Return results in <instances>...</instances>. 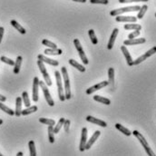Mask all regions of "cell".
I'll use <instances>...</instances> for the list:
<instances>
[{
    "mask_svg": "<svg viewBox=\"0 0 156 156\" xmlns=\"http://www.w3.org/2000/svg\"><path fill=\"white\" fill-rule=\"evenodd\" d=\"M69 64H70L72 66H74L75 68H76L79 72H82V73L85 72V67H84L81 64H79V63H78V62H76L75 60H74V59H70V60H69Z\"/></svg>",
    "mask_w": 156,
    "mask_h": 156,
    "instance_id": "obj_19",
    "label": "cell"
},
{
    "mask_svg": "<svg viewBox=\"0 0 156 156\" xmlns=\"http://www.w3.org/2000/svg\"><path fill=\"white\" fill-rule=\"evenodd\" d=\"M114 84V69L113 67H110L108 69V85H110L112 87Z\"/></svg>",
    "mask_w": 156,
    "mask_h": 156,
    "instance_id": "obj_20",
    "label": "cell"
},
{
    "mask_svg": "<svg viewBox=\"0 0 156 156\" xmlns=\"http://www.w3.org/2000/svg\"><path fill=\"white\" fill-rule=\"evenodd\" d=\"M48 139L51 144L54 143V127L52 125H48Z\"/></svg>",
    "mask_w": 156,
    "mask_h": 156,
    "instance_id": "obj_31",
    "label": "cell"
},
{
    "mask_svg": "<svg viewBox=\"0 0 156 156\" xmlns=\"http://www.w3.org/2000/svg\"><path fill=\"white\" fill-rule=\"evenodd\" d=\"M118 33H119V29L118 28H114L113 31L112 32V35L110 36V39H109V42H108V45H107V48L108 50H111L113 47V44L115 42V39L118 36Z\"/></svg>",
    "mask_w": 156,
    "mask_h": 156,
    "instance_id": "obj_13",
    "label": "cell"
},
{
    "mask_svg": "<svg viewBox=\"0 0 156 156\" xmlns=\"http://www.w3.org/2000/svg\"><path fill=\"white\" fill-rule=\"evenodd\" d=\"M148 0H119V3H133V2H147Z\"/></svg>",
    "mask_w": 156,
    "mask_h": 156,
    "instance_id": "obj_44",
    "label": "cell"
},
{
    "mask_svg": "<svg viewBox=\"0 0 156 156\" xmlns=\"http://www.w3.org/2000/svg\"><path fill=\"white\" fill-rule=\"evenodd\" d=\"M90 3L92 4H102V5H107L109 3L108 0H90Z\"/></svg>",
    "mask_w": 156,
    "mask_h": 156,
    "instance_id": "obj_43",
    "label": "cell"
},
{
    "mask_svg": "<svg viewBox=\"0 0 156 156\" xmlns=\"http://www.w3.org/2000/svg\"><path fill=\"white\" fill-rule=\"evenodd\" d=\"M22 102L23 104H25L26 107H29L30 104H31V102H30V99H29V96H28V94L27 92H23L22 93Z\"/></svg>",
    "mask_w": 156,
    "mask_h": 156,
    "instance_id": "obj_26",
    "label": "cell"
},
{
    "mask_svg": "<svg viewBox=\"0 0 156 156\" xmlns=\"http://www.w3.org/2000/svg\"><path fill=\"white\" fill-rule=\"evenodd\" d=\"M148 10V5H144L143 6H141V8L138 11V15H137V18L138 19H142L144 17V16L145 15L146 11Z\"/></svg>",
    "mask_w": 156,
    "mask_h": 156,
    "instance_id": "obj_28",
    "label": "cell"
},
{
    "mask_svg": "<svg viewBox=\"0 0 156 156\" xmlns=\"http://www.w3.org/2000/svg\"><path fill=\"white\" fill-rule=\"evenodd\" d=\"M22 61H23V57L22 56H17L16 57V60L15 62V64H14V74L15 75H17L20 71V68H21V64H22Z\"/></svg>",
    "mask_w": 156,
    "mask_h": 156,
    "instance_id": "obj_17",
    "label": "cell"
},
{
    "mask_svg": "<svg viewBox=\"0 0 156 156\" xmlns=\"http://www.w3.org/2000/svg\"><path fill=\"white\" fill-rule=\"evenodd\" d=\"M39 86L41 87V89L43 90V93H44V95H45V98L47 100V103L48 104L49 106H54V102L53 100L52 96L49 93V90L47 88V85H46L45 82H42V81H39Z\"/></svg>",
    "mask_w": 156,
    "mask_h": 156,
    "instance_id": "obj_5",
    "label": "cell"
},
{
    "mask_svg": "<svg viewBox=\"0 0 156 156\" xmlns=\"http://www.w3.org/2000/svg\"><path fill=\"white\" fill-rule=\"evenodd\" d=\"M121 51L123 52L124 57H125V59H126L127 64H128L129 66H133V57L131 56L130 53L128 51V49L126 48V47H125V46H122V47H121Z\"/></svg>",
    "mask_w": 156,
    "mask_h": 156,
    "instance_id": "obj_14",
    "label": "cell"
},
{
    "mask_svg": "<svg viewBox=\"0 0 156 156\" xmlns=\"http://www.w3.org/2000/svg\"><path fill=\"white\" fill-rule=\"evenodd\" d=\"M0 61L3 62V63H5V64H9V65H14L15 64V62L13 60H11L10 58H7L5 56H1L0 57Z\"/></svg>",
    "mask_w": 156,
    "mask_h": 156,
    "instance_id": "obj_39",
    "label": "cell"
},
{
    "mask_svg": "<svg viewBox=\"0 0 156 156\" xmlns=\"http://www.w3.org/2000/svg\"><path fill=\"white\" fill-rule=\"evenodd\" d=\"M141 8L140 5H133V6H126V7H122V8H118V9H114L113 11L110 12V15L112 16H119L121 14H124L127 12H136L139 11V9Z\"/></svg>",
    "mask_w": 156,
    "mask_h": 156,
    "instance_id": "obj_3",
    "label": "cell"
},
{
    "mask_svg": "<svg viewBox=\"0 0 156 156\" xmlns=\"http://www.w3.org/2000/svg\"><path fill=\"white\" fill-rule=\"evenodd\" d=\"M62 72V75H63V80L64 83V97L65 100H69L71 98V90H70V79L68 76V73L67 70L65 68V66H63L61 69Z\"/></svg>",
    "mask_w": 156,
    "mask_h": 156,
    "instance_id": "obj_1",
    "label": "cell"
},
{
    "mask_svg": "<svg viewBox=\"0 0 156 156\" xmlns=\"http://www.w3.org/2000/svg\"><path fill=\"white\" fill-rule=\"evenodd\" d=\"M88 35H89V37H90V39H91L92 43H93L94 45H97L98 40H97L96 36H95V30H94V29H90V30L88 31Z\"/></svg>",
    "mask_w": 156,
    "mask_h": 156,
    "instance_id": "obj_29",
    "label": "cell"
},
{
    "mask_svg": "<svg viewBox=\"0 0 156 156\" xmlns=\"http://www.w3.org/2000/svg\"><path fill=\"white\" fill-rule=\"evenodd\" d=\"M156 53V47H154L153 48H151L149 51H147V52L145 53V54H146V56L147 57H150V56H152L153 54H154Z\"/></svg>",
    "mask_w": 156,
    "mask_h": 156,
    "instance_id": "obj_45",
    "label": "cell"
},
{
    "mask_svg": "<svg viewBox=\"0 0 156 156\" xmlns=\"http://www.w3.org/2000/svg\"><path fill=\"white\" fill-rule=\"evenodd\" d=\"M37 58H38L39 60H41L42 62L47 63V64H50V65H52V66H58V65H59L58 61L53 60V59L49 58V57H47V56L44 55V54H39V55L37 56Z\"/></svg>",
    "mask_w": 156,
    "mask_h": 156,
    "instance_id": "obj_12",
    "label": "cell"
},
{
    "mask_svg": "<svg viewBox=\"0 0 156 156\" xmlns=\"http://www.w3.org/2000/svg\"><path fill=\"white\" fill-rule=\"evenodd\" d=\"M74 44H75V48H76V50L78 52L83 50V47H82V45H81V43H80V41L78 39H75L74 40Z\"/></svg>",
    "mask_w": 156,
    "mask_h": 156,
    "instance_id": "obj_41",
    "label": "cell"
},
{
    "mask_svg": "<svg viewBox=\"0 0 156 156\" xmlns=\"http://www.w3.org/2000/svg\"><path fill=\"white\" fill-rule=\"evenodd\" d=\"M108 85V81H104V82H101V83H98L97 85H95L91 87H89L87 90H86V94L87 95H92L93 93H95V91H98L102 88H104L105 86Z\"/></svg>",
    "mask_w": 156,
    "mask_h": 156,
    "instance_id": "obj_8",
    "label": "cell"
},
{
    "mask_svg": "<svg viewBox=\"0 0 156 156\" xmlns=\"http://www.w3.org/2000/svg\"><path fill=\"white\" fill-rule=\"evenodd\" d=\"M37 65H38V67H39V70H40V72L42 73V74H45L46 72H47V67L45 66V64H44V62H42L41 60H37Z\"/></svg>",
    "mask_w": 156,
    "mask_h": 156,
    "instance_id": "obj_38",
    "label": "cell"
},
{
    "mask_svg": "<svg viewBox=\"0 0 156 156\" xmlns=\"http://www.w3.org/2000/svg\"><path fill=\"white\" fill-rule=\"evenodd\" d=\"M146 42L145 38H132V39H128L125 40L123 42L124 46H135V45H140V44H144Z\"/></svg>",
    "mask_w": 156,
    "mask_h": 156,
    "instance_id": "obj_11",
    "label": "cell"
},
{
    "mask_svg": "<svg viewBox=\"0 0 156 156\" xmlns=\"http://www.w3.org/2000/svg\"><path fill=\"white\" fill-rule=\"evenodd\" d=\"M123 28L125 30H141L142 26L138 24H126L123 26Z\"/></svg>",
    "mask_w": 156,
    "mask_h": 156,
    "instance_id": "obj_25",
    "label": "cell"
},
{
    "mask_svg": "<svg viewBox=\"0 0 156 156\" xmlns=\"http://www.w3.org/2000/svg\"><path fill=\"white\" fill-rule=\"evenodd\" d=\"M38 110V108H37V106H36V105H34V106H32V107H26V109H25V110H22V112H21V115H28V114H30V113H35V112H36Z\"/></svg>",
    "mask_w": 156,
    "mask_h": 156,
    "instance_id": "obj_24",
    "label": "cell"
},
{
    "mask_svg": "<svg viewBox=\"0 0 156 156\" xmlns=\"http://www.w3.org/2000/svg\"><path fill=\"white\" fill-rule=\"evenodd\" d=\"M10 24H11V26H14L20 34H22V35H25L26 33V29L20 25V24H18L16 20H11V22H10Z\"/></svg>",
    "mask_w": 156,
    "mask_h": 156,
    "instance_id": "obj_18",
    "label": "cell"
},
{
    "mask_svg": "<svg viewBox=\"0 0 156 156\" xmlns=\"http://www.w3.org/2000/svg\"><path fill=\"white\" fill-rule=\"evenodd\" d=\"M4 31H5L4 27H3V26H0V44H1V42H2V39H3Z\"/></svg>",
    "mask_w": 156,
    "mask_h": 156,
    "instance_id": "obj_46",
    "label": "cell"
},
{
    "mask_svg": "<svg viewBox=\"0 0 156 156\" xmlns=\"http://www.w3.org/2000/svg\"><path fill=\"white\" fill-rule=\"evenodd\" d=\"M54 75H55V80H56V85H57V90H58V96L60 101L64 102L65 100L64 97V88H63V85H62V77H61V74L59 71H55L54 72Z\"/></svg>",
    "mask_w": 156,
    "mask_h": 156,
    "instance_id": "obj_4",
    "label": "cell"
},
{
    "mask_svg": "<svg viewBox=\"0 0 156 156\" xmlns=\"http://www.w3.org/2000/svg\"><path fill=\"white\" fill-rule=\"evenodd\" d=\"M44 53L46 54H49V55H60V54H62L63 51L56 47V48H47L44 51Z\"/></svg>",
    "mask_w": 156,
    "mask_h": 156,
    "instance_id": "obj_21",
    "label": "cell"
},
{
    "mask_svg": "<svg viewBox=\"0 0 156 156\" xmlns=\"http://www.w3.org/2000/svg\"><path fill=\"white\" fill-rule=\"evenodd\" d=\"M94 100L96 101V102H99L101 104H106V105H109L111 104V100L108 99V98H105V97H103L101 95H95L94 96Z\"/></svg>",
    "mask_w": 156,
    "mask_h": 156,
    "instance_id": "obj_23",
    "label": "cell"
},
{
    "mask_svg": "<svg viewBox=\"0 0 156 156\" xmlns=\"http://www.w3.org/2000/svg\"><path fill=\"white\" fill-rule=\"evenodd\" d=\"M43 75V77H44V80H45V83L47 86H51L52 85V81H51V78L48 75L47 72H46L45 74H42Z\"/></svg>",
    "mask_w": 156,
    "mask_h": 156,
    "instance_id": "obj_37",
    "label": "cell"
},
{
    "mask_svg": "<svg viewBox=\"0 0 156 156\" xmlns=\"http://www.w3.org/2000/svg\"><path fill=\"white\" fill-rule=\"evenodd\" d=\"M78 54H79V56H80V58H81L83 64H89V61H88V59H87V57H86V55H85V51H84V50H81V51L78 52Z\"/></svg>",
    "mask_w": 156,
    "mask_h": 156,
    "instance_id": "obj_34",
    "label": "cell"
},
{
    "mask_svg": "<svg viewBox=\"0 0 156 156\" xmlns=\"http://www.w3.org/2000/svg\"><path fill=\"white\" fill-rule=\"evenodd\" d=\"M141 30H134L133 32H132L131 34L128 35V39H132V38H136L137 36H139Z\"/></svg>",
    "mask_w": 156,
    "mask_h": 156,
    "instance_id": "obj_40",
    "label": "cell"
},
{
    "mask_svg": "<svg viewBox=\"0 0 156 156\" xmlns=\"http://www.w3.org/2000/svg\"><path fill=\"white\" fill-rule=\"evenodd\" d=\"M0 156H3V154H1V153H0Z\"/></svg>",
    "mask_w": 156,
    "mask_h": 156,
    "instance_id": "obj_51",
    "label": "cell"
},
{
    "mask_svg": "<svg viewBox=\"0 0 156 156\" xmlns=\"http://www.w3.org/2000/svg\"><path fill=\"white\" fill-rule=\"evenodd\" d=\"M22 98L21 97H17L16 99V110H15V115L19 117L21 115V112H22Z\"/></svg>",
    "mask_w": 156,
    "mask_h": 156,
    "instance_id": "obj_16",
    "label": "cell"
},
{
    "mask_svg": "<svg viewBox=\"0 0 156 156\" xmlns=\"http://www.w3.org/2000/svg\"><path fill=\"white\" fill-rule=\"evenodd\" d=\"M73 1H75V2H79V3H85V2H86V0H73Z\"/></svg>",
    "mask_w": 156,
    "mask_h": 156,
    "instance_id": "obj_48",
    "label": "cell"
},
{
    "mask_svg": "<svg viewBox=\"0 0 156 156\" xmlns=\"http://www.w3.org/2000/svg\"><path fill=\"white\" fill-rule=\"evenodd\" d=\"M32 99L34 102H38L39 99V79L38 77L34 78L33 82V95H32Z\"/></svg>",
    "mask_w": 156,
    "mask_h": 156,
    "instance_id": "obj_6",
    "label": "cell"
},
{
    "mask_svg": "<svg viewBox=\"0 0 156 156\" xmlns=\"http://www.w3.org/2000/svg\"><path fill=\"white\" fill-rule=\"evenodd\" d=\"M86 142H87V129L86 128H83L82 129V133H81L80 144H79V150H80V152H84L85 150Z\"/></svg>",
    "mask_w": 156,
    "mask_h": 156,
    "instance_id": "obj_7",
    "label": "cell"
},
{
    "mask_svg": "<svg viewBox=\"0 0 156 156\" xmlns=\"http://www.w3.org/2000/svg\"><path fill=\"white\" fill-rule=\"evenodd\" d=\"M132 133L138 139V141L140 142V144L143 145V147L144 148V150H145V152H146V154H148V155L150 156H154L155 155L154 154V151L150 148V146H149V144H148V143H147V141L145 140V138L141 134V133H139L138 131H133V132H132Z\"/></svg>",
    "mask_w": 156,
    "mask_h": 156,
    "instance_id": "obj_2",
    "label": "cell"
},
{
    "mask_svg": "<svg viewBox=\"0 0 156 156\" xmlns=\"http://www.w3.org/2000/svg\"><path fill=\"white\" fill-rule=\"evenodd\" d=\"M0 101H1V102H5V101H6L5 96H4V95H0Z\"/></svg>",
    "mask_w": 156,
    "mask_h": 156,
    "instance_id": "obj_47",
    "label": "cell"
},
{
    "mask_svg": "<svg viewBox=\"0 0 156 156\" xmlns=\"http://www.w3.org/2000/svg\"><path fill=\"white\" fill-rule=\"evenodd\" d=\"M137 17L132 16H116L115 21L116 22H128V23H135Z\"/></svg>",
    "mask_w": 156,
    "mask_h": 156,
    "instance_id": "obj_9",
    "label": "cell"
},
{
    "mask_svg": "<svg viewBox=\"0 0 156 156\" xmlns=\"http://www.w3.org/2000/svg\"><path fill=\"white\" fill-rule=\"evenodd\" d=\"M3 123V120L2 119H0V124H2Z\"/></svg>",
    "mask_w": 156,
    "mask_h": 156,
    "instance_id": "obj_50",
    "label": "cell"
},
{
    "mask_svg": "<svg viewBox=\"0 0 156 156\" xmlns=\"http://www.w3.org/2000/svg\"><path fill=\"white\" fill-rule=\"evenodd\" d=\"M23 155V153L22 152H19V153H17V154H16V156H22Z\"/></svg>",
    "mask_w": 156,
    "mask_h": 156,
    "instance_id": "obj_49",
    "label": "cell"
},
{
    "mask_svg": "<svg viewBox=\"0 0 156 156\" xmlns=\"http://www.w3.org/2000/svg\"><path fill=\"white\" fill-rule=\"evenodd\" d=\"M148 57L146 56V54H143V55H141L140 57H138L136 60H134V61H133V65H137V64H140L142 62H144V60H146Z\"/></svg>",
    "mask_w": 156,
    "mask_h": 156,
    "instance_id": "obj_35",
    "label": "cell"
},
{
    "mask_svg": "<svg viewBox=\"0 0 156 156\" xmlns=\"http://www.w3.org/2000/svg\"><path fill=\"white\" fill-rule=\"evenodd\" d=\"M42 44H43V46H46L48 48H56L57 47V46L54 43H53V42L49 41V40H47V39L42 40Z\"/></svg>",
    "mask_w": 156,
    "mask_h": 156,
    "instance_id": "obj_36",
    "label": "cell"
},
{
    "mask_svg": "<svg viewBox=\"0 0 156 156\" xmlns=\"http://www.w3.org/2000/svg\"><path fill=\"white\" fill-rule=\"evenodd\" d=\"M28 147H29V152H30V155L36 156V146H35V143L33 141H29L28 143Z\"/></svg>",
    "mask_w": 156,
    "mask_h": 156,
    "instance_id": "obj_33",
    "label": "cell"
},
{
    "mask_svg": "<svg viewBox=\"0 0 156 156\" xmlns=\"http://www.w3.org/2000/svg\"><path fill=\"white\" fill-rule=\"evenodd\" d=\"M39 122L41 123L47 124V125H55V122L53 119H47V118H39Z\"/></svg>",
    "mask_w": 156,
    "mask_h": 156,
    "instance_id": "obj_32",
    "label": "cell"
},
{
    "mask_svg": "<svg viewBox=\"0 0 156 156\" xmlns=\"http://www.w3.org/2000/svg\"><path fill=\"white\" fill-rule=\"evenodd\" d=\"M100 134H101V132H100V131H95V132L94 133V134L91 136V138L89 139V141L86 142L85 150H89V149L92 147V145L96 142V140L98 139V137L100 136Z\"/></svg>",
    "mask_w": 156,
    "mask_h": 156,
    "instance_id": "obj_10",
    "label": "cell"
},
{
    "mask_svg": "<svg viewBox=\"0 0 156 156\" xmlns=\"http://www.w3.org/2000/svg\"><path fill=\"white\" fill-rule=\"evenodd\" d=\"M64 120H65L64 118H61V119L58 121V123H56V125H55V126H54V133H58L60 132L61 127L63 126Z\"/></svg>",
    "mask_w": 156,
    "mask_h": 156,
    "instance_id": "obj_30",
    "label": "cell"
},
{
    "mask_svg": "<svg viewBox=\"0 0 156 156\" xmlns=\"http://www.w3.org/2000/svg\"><path fill=\"white\" fill-rule=\"evenodd\" d=\"M70 123H71L70 120H64L63 126H64V131H65V133H69V129H70Z\"/></svg>",
    "mask_w": 156,
    "mask_h": 156,
    "instance_id": "obj_42",
    "label": "cell"
},
{
    "mask_svg": "<svg viewBox=\"0 0 156 156\" xmlns=\"http://www.w3.org/2000/svg\"><path fill=\"white\" fill-rule=\"evenodd\" d=\"M86 121L89 122V123H95V124H97L99 126H102V127H106L107 126V123L103 121V120H100V119H97L95 117H93L91 115H88L86 117Z\"/></svg>",
    "mask_w": 156,
    "mask_h": 156,
    "instance_id": "obj_15",
    "label": "cell"
},
{
    "mask_svg": "<svg viewBox=\"0 0 156 156\" xmlns=\"http://www.w3.org/2000/svg\"><path fill=\"white\" fill-rule=\"evenodd\" d=\"M115 128H116L117 130H119L121 133H123V134H125L126 136H130V135L132 134V132H131L129 129L125 128L124 126H123V125L120 124V123H116V124H115Z\"/></svg>",
    "mask_w": 156,
    "mask_h": 156,
    "instance_id": "obj_22",
    "label": "cell"
},
{
    "mask_svg": "<svg viewBox=\"0 0 156 156\" xmlns=\"http://www.w3.org/2000/svg\"><path fill=\"white\" fill-rule=\"evenodd\" d=\"M0 109L2 111H4L5 113H6L7 114H9V115H15V111H13L12 109H10L6 105H5L3 104V102H1V101H0Z\"/></svg>",
    "mask_w": 156,
    "mask_h": 156,
    "instance_id": "obj_27",
    "label": "cell"
}]
</instances>
